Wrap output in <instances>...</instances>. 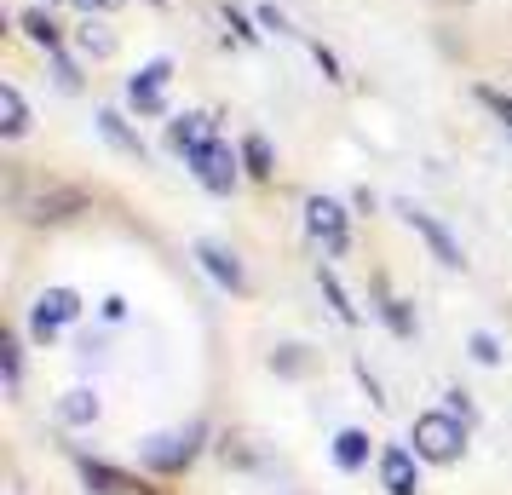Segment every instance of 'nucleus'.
<instances>
[{"label": "nucleus", "mask_w": 512, "mask_h": 495, "mask_svg": "<svg viewBox=\"0 0 512 495\" xmlns=\"http://www.w3.org/2000/svg\"><path fill=\"white\" fill-rule=\"evenodd\" d=\"M409 444H415V455L426 467H455L466 455V421L449 415V409H426V415H415Z\"/></svg>", "instance_id": "obj_1"}, {"label": "nucleus", "mask_w": 512, "mask_h": 495, "mask_svg": "<svg viewBox=\"0 0 512 495\" xmlns=\"http://www.w3.org/2000/svg\"><path fill=\"white\" fill-rule=\"evenodd\" d=\"M0 369H6V392L18 398L24 392V340H18V329L0 334Z\"/></svg>", "instance_id": "obj_22"}, {"label": "nucleus", "mask_w": 512, "mask_h": 495, "mask_svg": "<svg viewBox=\"0 0 512 495\" xmlns=\"http://www.w3.org/2000/svg\"><path fill=\"white\" fill-rule=\"evenodd\" d=\"M18 29H24L29 47H41V52H64V24L52 18L47 6H29V12H18Z\"/></svg>", "instance_id": "obj_14"}, {"label": "nucleus", "mask_w": 512, "mask_h": 495, "mask_svg": "<svg viewBox=\"0 0 512 495\" xmlns=\"http://www.w3.org/2000/svg\"><path fill=\"white\" fill-rule=\"evenodd\" d=\"M397 213H403V225L432 248V260L443 265V271H466V254H461V242L449 236V225H443L438 213H426V208H415V202H397Z\"/></svg>", "instance_id": "obj_7"}, {"label": "nucleus", "mask_w": 512, "mask_h": 495, "mask_svg": "<svg viewBox=\"0 0 512 495\" xmlns=\"http://www.w3.org/2000/svg\"><path fill=\"white\" fill-rule=\"evenodd\" d=\"M167 81H173V58H150L127 75V110L139 121H162L167 116Z\"/></svg>", "instance_id": "obj_4"}, {"label": "nucleus", "mask_w": 512, "mask_h": 495, "mask_svg": "<svg viewBox=\"0 0 512 495\" xmlns=\"http://www.w3.org/2000/svg\"><path fill=\"white\" fill-rule=\"evenodd\" d=\"M202 438H208V426L190 421V426H173V432H156V438H144V467L156 472V478H179V472L202 455Z\"/></svg>", "instance_id": "obj_2"}, {"label": "nucleus", "mask_w": 512, "mask_h": 495, "mask_svg": "<svg viewBox=\"0 0 512 495\" xmlns=\"http://www.w3.org/2000/svg\"><path fill=\"white\" fill-rule=\"evenodd\" d=\"M443 409H449V415H461L466 426L478 421V409H472V403H466V392H443Z\"/></svg>", "instance_id": "obj_29"}, {"label": "nucleus", "mask_w": 512, "mask_h": 495, "mask_svg": "<svg viewBox=\"0 0 512 495\" xmlns=\"http://www.w3.org/2000/svg\"><path fill=\"white\" fill-rule=\"evenodd\" d=\"M478 104H484L489 116H495V121H501V127L512 133V98L501 93V87H478Z\"/></svg>", "instance_id": "obj_25"}, {"label": "nucleus", "mask_w": 512, "mask_h": 495, "mask_svg": "<svg viewBox=\"0 0 512 495\" xmlns=\"http://www.w3.org/2000/svg\"><path fill=\"white\" fill-rule=\"evenodd\" d=\"M75 467H81L87 495H156V484H144L139 472H121L110 461H93V455H75Z\"/></svg>", "instance_id": "obj_8"}, {"label": "nucleus", "mask_w": 512, "mask_h": 495, "mask_svg": "<svg viewBox=\"0 0 512 495\" xmlns=\"http://www.w3.org/2000/svg\"><path fill=\"white\" fill-rule=\"evenodd\" d=\"M29 133V104L12 81H0V139H24Z\"/></svg>", "instance_id": "obj_18"}, {"label": "nucleus", "mask_w": 512, "mask_h": 495, "mask_svg": "<svg viewBox=\"0 0 512 495\" xmlns=\"http://www.w3.org/2000/svg\"><path fill=\"white\" fill-rule=\"evenodd\" d=\"M196 265H202V271H208L213 283L225 288V294H248V265L236 260V248H225V242H213V236H202V242H196Z\"/></svg>", "instance_id": "obj_9"}, {"label": "nucleus", "mask_w": 512, "mask_h": 495, "mask_svg": "<svg viewBox=\"0 0 512 495\" xmlns=\"http://www.w3.org/2000/svg\"><path fill=\"white\" fill-rule=\"evenodd\" d=\"M75 6H81L87 18H110V12H116L121 0H75Z\"/></svg>", "instance_id": "obj_31"}, {"label": "nucleus", "mask_w": 512, "mask_h": 495, "mask_svg": "<svg viewBox=\"0 0 512 495\" xmlns=\"http://www.w3.org/2000/svg\"><path fill=\"white\" fill-rule=\"evenodd\" d=\"M185 167L196 173V185L208 190V196H231L236 179H242V150H231L225 139H208Z\"/></svg>", "instance_id": "obj_6"}, {"label": "nucleus", "mask_w": 512, "mask_h": 495, "mask_svg": "<svg viewBox=\"0 0 512 495\" xmlns=\"http://www.w3.org/2000/svg\"><path fill=\"white\" fill-rule=\"evenodd\" d=\"M443 6H466V0H443Z\"/></svg>", "instance_id": "obj_34"}, {"label": "nucleus", "mask_w": 512, "mask_h": 495, "mask_svg": "<svg viewBox=\"0 0 512 495\" xmlns=\"http://www.w3.org/2000/svg\"><path fill=\"white\" fill-rule=\"evenodd\" d=\"M380 490L386 495H420V455L409 444L380 449Z\"/></svg>", "instance_id": "obj_12"}, {"label": "nucleus", "mask_w": 512, "mask_h": 495, "mask_svg": "<svg viewBox=\"0 0 512 495\" xmlns=\"http://www.w3.org/2000/svg\"><path fill=\"white\" fill-rule=\"evenodd\" d=\"M305 231H311V242L323 248L328 260H340L351 248V213L334 196H305Z\"/></svg>", "instance_id": "obj_5"}, {"label": "nucleus", "mask_w": 512, "mask_h": 495, "mask_svg": "<svg viewBox=\"0 0 512 495\" xmlns=\"http://www.w3.org/2000/svg\"><path fill=\"white\" fill-rule=\"evenodd\" d=\"M144 6H167V0H144Z\"/></svg>", "instance_id": "obj_33"}, {"label": "nucleus", "mask_w": 512, "mask_h": 495, "mask_svg": "<svg viewBox=\"0 0 512 495\" xmlns=\"http://www.w3.org/2000/svg\"><path fill=\"white\" fill-rule=\"evenodd\" d=\"M236 150H242V173H248V179H259V185H271V179H277V150H271L265 133H242Z\"/></svg>", "instance_id": "obj_15"}, {"label": "nucleus", "mask_w": 512, "mask_h": 495, "mask_svg": "<svg viewBox=\"0 0 512 495\" xmlns=\"http://www.w3.org/2000/svg\"><path fill=\"white\" fill-rule=\"evenodd\" d=\"M374 311H380V323H386L397 340H415V317H409V306H403L386 283H374Z\"/></svg>", "instance_id": "obj_17"}, {"label": "nucleus", "mask_w": 512, "mask_h": 495, "mask_svg": "<svg viewBox=\"0 0 512 495\" xmlns=\"http://www.w3.org/2000/svg\"><path fill=\"white\" fill-rule=\"evenodd\" d=\"M75 213H87V190H75V185H52L35 202H24L29 225H70Z\"/></svg>", "instance_id": "obj_11"}, {"label": "nucleus", "mask_w": 512, "mask_h": 495, "mask_svg": "<svg viewBox=\"0 0 512 495\" xmlns=\"http://www.w3.org/2000/svg\"><path fill=\"white\" fill-rule=\"evenodd\" d=\"M81 311H87V300H81L75 288L52 283V288H41V294H35V306H29V334H35L41 346H52V340L81 317Z\"/></svg>", "instance_id": "obj_3"}, {"label": "nucleus", "mask_w": 512, "mask_h": 495, "mask_svg": "<svg viewBox=\"0 0 512 495\" xmlns=\"http://www.w3.org/2000/svg\"><path fill=\"white\" fill-rule=\"evenodd\" d=\"M259 29H277V35H294V29H288V18H282L277 6H259Z\"/></svg>", "instance_id": "obj_30"}, {"label": "nucleus", "mask_w": 512, "mask_h": 495, "mask_svg": "<svg viewBox=\"0 0 512 495\" xmlns=\"http://www.w3.org/2000/svg\"><path fill=\"white\" fill-rule=\"evenodd\" d=\"M93 121H98V133H104V144H110V150H121L127 162H139V167L150 162V144H144V133L121 116V110H98Z\"/></svg>", "instance_id": "obj_13"}, {"label": "nucleus", "mask_w": 512, "mask_h": 495, "mask_svg": "<svg viewBox=\"0 0 512 495\" xmlns=\"http://www.w3.org/2000/svg\"><path fill=\"white\" fill-rule=\"evenodd\" d=\"M47 75H52V87H58V93H81V87H87V75H81V64H75L70 52H47Z\"/></svg>", "instance_id": "obj_23"}, {"label": "nucleus", "mask_w": 512, "mask_h": 495, "mask_svg": "<svg viewBox=\"0 0 512 495\" xmlns=\"http://www.w3.org/2000/svg\"><path fill=\"white\" fill-rule=\"evenodd\" d=\"M47 6H52V0H47Z\"/></svg>", "instance_id": "obj_35"}, {"label": "nucleus", "mask_w": 512, "mask_h": 495, "mask_svg": "<svg viewBox=\"0 0 512 495\" xmlns=\"http://www.w3.org/2000/svg\"><path fill=\"white\" fill-rule=\"evenodd\" d=\"M334 467L340 472L369 467V432H363V426H340V432H334Z\"/></svg>", "instance_id": "obj_16"}, {"label": "nucleus", "mask_w": 512, "mask_h": 495, "mask_svg": "<svg viewBox=\"0 0 512 495\" xmlns=\"http://www.w3.org/2000/svg\"><path fill=\"white\" fill-rule=\"evenodd\" d=\"M466 352L478 357L484 369H501V357H507V352H501V340H495L489 329H478V334H472V340H466Z\"/></svg>", "instance_id": "obj_24"}, {"label": "nucleus", "mask_w": 512, "mask_h": 495, "mask_svg": "<svg viewBox=\"0 0 512 495\" xmlns=\"http://www.w3.org/2000/svg\"><path fill=\"white\" fill-rule=\"evenodd\" d=\"M317 283H323V300H328V306H334V317H340L346 329H357V323H363V311L351 306V294H346V288H340V277H334L328 265H317Z\"/></svg>", "instance_id": "obj_21"}, {"label": "nucleus", "mask_w": 512, "mask_h": 495, "mask_svg": "<svg viewBox=\"0 0 512 495\" xmlns=\"http://www.w3.org/2000/svg\"><path fill=\"white\" fill-rule=\"evenodd\" d=\"M75 47L87 52V58H116V35H110V24H104V18H81V29H75Z\"/></svg>", "instance_id": "obj_20"}, {"label": "nucleus", "mask_w": 512, "mask_h": 495, "mask_svg": "<svg viewBox=\"0 0 512 495\" xmlns=\"http://www.w3.org/2000/svg\"><path fill=\"white\" fill-rule=\"evenodd\" d=\"M58 421L64 426H93L98 421V392H87V386L64 392V398H58Z\"/></svg>", "instance_id": "obj_19"}, {"label": "nucleus", "mask_w": 512, "mask_h": 495, "mask_svg": "<svg viewBox=\"0 0 512 495\" xmlns=\"http://www.w3.org/2000/svg\"><path fill=\"white\" fill-rule=\"evenodd\" d=\"M311 58H317V70H323V81H334V87L346 81V70H340V58H334V52H328L323 41H311Z\"/></svg>", "instance_id": "obj_27"}, {"label": "nucleus", "mask_w": 512, "mask_h": 495, "mask_svg": "<svg viewBox=\"0 0 512 495\" xmlns=\"http://www.w3.org/2000/svg\"><path fill=\"white\" fill-rule=\"evenodd\" d=\"M225 24L236 29V41H242V47H259V29L248 24V18H242V12H231V6H225Z\"/></svg>", "instance_id": "obj_28"}, {"label": "nucleus", "mask_w": 512, "mask_h": 495, "mask_svg": "<svg viewBox=\"0 0 512 495\" xmlns=\"http://www.w3.org/2000/svg\"><path fill=\"white\" fill-rule=\"evenodd\" d=\"M167 150H173V156H196V150H202V144L208 139H219V121L208 116V110H179V116H167Z\"/></svg>", "instance_id": "obj_10"}, {"label": "nucleus", "mask_w": 512, "mask_h": 495, "mask_svg": "<svg viewBox=\"0 0 512 495\" xmlns=\"http://www.w3.org/2000/svg\"><path fill=\"white\" fill-rule=\"evenodd\" d=\"M351 208H357V213H374V208H380V202H374V190L363 185V190H351Z\"/></svg>", "instance_id": "obj_32"}, {"label": "nucleus", "mask_w": 512, "mask_h": 495, "mask_svg": "<svg viewBox=\"0 0 512 495\" xmlns=\"http://www.w3.org/2000/svg\"><path fill=\"white\" fill-rule=\"evenodd\" d=\"M271 369H277V375H305V369H311V357H305V346H277Z\"/></svg>", "instance_id": "obj_26"}]
</instances>
